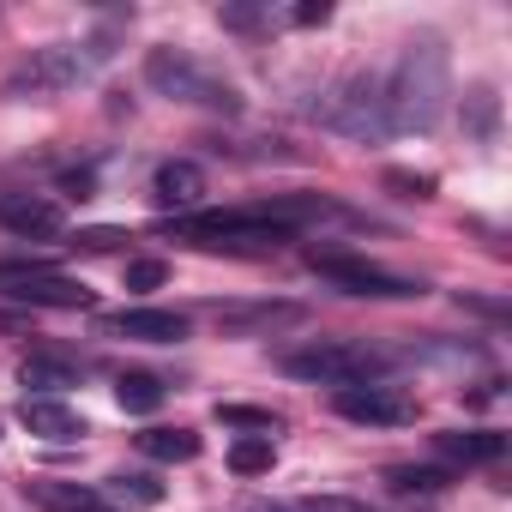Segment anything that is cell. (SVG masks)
Wrapping results in <instances>:
<instances>
[{"instance_id":"25","label":"cell","mask_w":512,"mask_h":512,"mask_svg":"<svg viewBox=\"0 0 512 512\" xmlns=\"http://www.w3.org/2000/svg\"><path fill=\"white\" fill-rule=\"evenodd\" d=\"M386 187L404 193V199H428L434 193V175H410V169H386Z\"/></svg>"},{"instance_id":"23","label":"cell","mask_w":512,"mask_h":512,"mask_svg":"<svg viewBox=\"0 0 512 512\" xmlns=\"http://www.w3.org/2000/svg\"><path fill=\"white\" fill-rule=\"evenodd\" d=\"M169 266L163 260H127V290H163Z\"/></svg>"},{"instance_id":"21","label":"cell","mask_w":512,"mask_h":512,"mask_svg":"<svg viewBox=\"0 0 512 512\" xmlns=\"http://www.w3.org/2000/svg\"><path fill=\"white\" fill-rule=\"evenodd\" d=\"M115 488H121L127 500H139V506H157V500H163V482H157V476H145V470H127V476H115Z\"/></svg>"},{"instance_id":"17","label":"cell","mask_w":512,"mask_h":512,"mask_svg":"<svg viewBox=\"0 0 512 512\" xmlns=\"http://www.w3.org/2000/svg\"><path fill=\"white\" fill-rule=\"evenodd\" d=\"M272 458H278V446H272L266 434H241V440L229 446V470H235V476H260V470H272Z\"/></svg>"},{"instance_id":"9","label":"cell","mask_w":512,"mask_h":512,"mask_svg":"<svg viewBox=\"0 0 512 512\" xmlns=\"http://www.w3.org/2000/svg\"><path fill=\"white\" fill-rule=\"evenodd\" d=\"M97 332L133 338V344H181L193 326H187V314H169V308H121V314H97Z\"/></svg>"},{"instance_id":"14","label":"cell","mask_w":512,"mask_h":512,"mask_svg":"<svg viewBox=\"0 0 512 512\" xmlns=\"http://www.w3.org/2000/svg\"><path fill=\"white\" fill-rule=\"evenodd\" d=\"M434 446L452 464H494V458H506V434H494V428H446V434H434Z\"/></svg>"},{"instance_id":"12","label":"cell","mask_w":512,"mask_h":512,"mask_svg":"<svg viewBox=\"0 0 512 512\" xmlns=\"http://www.w3.org/2000/svg\"><path fill=\"white\" fill-rule=\"evenodd\" d=\"M151 199H157L163 211H175V217L199 211V199H205V169H199V163H187V157L157 163V175H151Z\"/></svg>"},{"instance_id":"28","label":"cell","mask_w":512,"mask_h":512,"mask_svg":"<svg viewBox=\"0 0 512 512\" xmlns=\"http://www.w3.org/2000/svg\"><path fill=\"white\" fill-rule=\"evenodd\" d=\"M290 19H296V25H326V19H332V7H326V0H308V7H296Z\"/></svg>"},{"instance_id":"6","label":"cell","mask_w":512,"mask_h":512,"mask_svg":"<svg viewBox=\"0 0 512 512\" xmlns=\"http://www.w3.org/2000/svg\"><path fill=\"white\" fill-rule=\"evenodd\" d=\"M308 266H314V278H326L338 296H362V302H410V296H422L416 278L386 272V266H374V260H356V253H326V247H314Z\"/></svg>"},{"instance_id":"26","label":"cell","mask_w":512,"mask_h":512,"mask_svg":"<svg viewBox=\"0 0 512 512\" xmlns=\"http://www.w3.org/2000/svg\"><path fill=\"white\" fill-rule=\"evenodd\" d=\"M127 241V229H109V223H97V229H79L73 235V247H85V253H109V247H121Z\"/></svg>"},{"instance_id":"3","label":"cell","mask_w":512,"mask_h":512,"mask_svg":"<svg viewBox=\"0 0 512 512\" xmlns=\"http://www.w3.org/2000/svg\"><path fill=\"white\" fill-rule=\"evenodd\" d=\"M392 368V356L368 338H314L308 350H290L284 356V374L290 380H308V386H368Z\"/></svg>"},{"instance_id":"20","label":"cell","mask_w":512,"mask_h":512,"mask_svg":"<svg viewBox=\"0 0 512 512\" xmlns=\"http://www.w3.org/2000/svg\"><path fill=\"white\" fill-rule=\"evenodd\" d=\"M217 422H223V428H247V434H266V440L284 428L272 410H253V404H217Z\"/></svg>"},{"instance_id":"10","label":"cell","mask_w":512,"mask_h":512,"mask_svg":"<svg viewBox=\"0 0 512 512\" xmlns=\"http://www.w3.org/2000/svg\"><path fill=\"white\" fill-rule=\"evenodd\" d=\"M79 380H85V362H79L73 350H31V356L19 362L25 398H61V392L79 386Z\"/></svg>"},{"instance_id":"18","label":"cell","mask_w":512,"mask_h":512,"mask_svg":"<svg viewBox=\"0 0 512 512\" xmlns=\"http://www.w3.org/2000/svg\"><path fill=\"white\" fill-rule=\"evenodd\" d=\"M386 482H392L398 494H440V488L452 482V470H434V464H392Z\"/></svg>"},{"instance_id":"2","label":"cell","mask_w":512,"mask_h":512,"mask_svg":"<svg viewBox=\"0 0 512 512\" xmlns=\"http://www.w3.org/2000/svg\"><path fill=\"white\" fill-rule=\"evenodd\" d=\"M380 97H386L392 133H428L440 121V97H446V55L434 43H410L398 55V67L380 73Z\"/></svg>"},{"instance_id":"16","label":"cell","mask_w":512,"mask_h":512,"mask_svg":"<svg viewBox=\"0 0 512 512\" xmlns=\"http://www.w3.org/2000/svg\"><path fill=\"white\" fill-rule=\"evenodd\" d=\"M115 398H121L127 416H151V410L163 404V380H157V374H121V380H115Z\"/></svg>"},{"instance_id":"29","label":"cell","mask_w":512,"mask_h":512,"mask_svg":"<svg viewBox=\"0 0 512 512\" xmlns=\"http://www.w3.org/2000/svg\"><path fill=\"white\" fill-rule=\"evenodd\" d=\"M97 512H115V506H97Z\"/></svg>"},{"instance_id":"15","label":"cell","mask_w":512,"mask_h":512,"mask_svg":"<svg viewBox=\"0 0 512 512\" xmlns=\"http://www.w3.org/2000/svg\"><path fill=\"white\" fill-rule=\"evenodd\" d=\"M139 452L145 458H163V464H187V458H199V434L193 428H145L139 434Z\"/></svg>"},{"instance_id":"7","label":"cell","mask_w":512,"mask_h":512,"mask_svg":"<svg viewBox=\"0 0 512 512\" xmlns=\"http://www.w3.org/2000/svg\"><path fill=\"white\" fill-rule=\"evenodd\" d=\"M0 296L19 302L25 314L31 308H97V290L43 266V260H0Z\"/></svg>"},{"instance_id":"5","label":"cell","mask_w":512,"mask_h":512,"mask_svg":"<svg viewBox=\"0 0 512 512\" xmlns=\"http://www.w3.org/2000/svg\"><path fill=\"white\" fill-rule=\"evenodd\" d=\"M103 61H109V55H103L97 43H49V49H37L31 61H19V67L7 73V97H37V103H49V97L73 91V85H85Z\"/></svg>"},{"instance_id":"4","label":"cell","mask_w":512,"mask_h":512,"mask_svg":"<svg viewBox=\"0 0 512 512\" xmlns=\"http://www.w3.org/2000/svg\"><path fill=\"white\" fill-rule=\"evenodd\" d=\"M145 85L157 97H169V103H193V109H217V115L241 109L235 85L217 67H205L199 55H187V49H151L145 55Z\"/></svg>"},{"instance_id":"8","label":"cell","mask_w":512,"mask_h":512,"mask_svg":"<svg viewBox=\"0 0 512 512\" xmlns=\"http://www.w3.org/2000/svg\"><path fill=\"white\" fill-rule=\"evenodd\" d=\"M332 410L344 416V422H362V428H404V422H416V392H404V386H386V380H368V386H344V392H332Z\"/></svg>"},{"instance_id":"27","label":"cell","mask_w":512,"mask_h":512,"mask_svg":"<svg viewBox=\"0 0 512 512\" xmlns=\"http://www.w3.org/2000/svg\"><path fill=\"white\" fill-rule=\"evenodd\" d=\"M31 332V314L25 308H0V338H25Z\"/></svg>"},{"instance_id":"30","label":"cell","mask_w":512,"mask_h":512,"mask_svg":"<svg viewBox=\"0 0 512 512\" xmlns=\"http://www.w3.org/2000/svg\"><path fill=\"white\" fill-rule=\"evenodd\" d=\"M266 512H278V506H266Z\"/></svg>"},{"instance_id":"1","label":"cell","mask_w":512,"mask_h":512,"mask_svg":"<svg viewBox=\"0 0 512 512\" xmlns=\"http://www.w3.org/2000/svg\"><path fill=\"white\" fill-rule=\"evenodd\" d=\"M332 205L320 193H284V199H253L235 211H187V217H163V235L211 247V253H266L296 241L308 223H320Z\"/></svg>"},{"instance_id":"11","label":"cell","mask_w":512,"mask_h":512,"mask_svg":"<svg viewBox=\"0 0 512 512\" xmlns=\"http://www.w3.org/2000/svg\"><path fill=\"white\" fill-rule=\"evenodd\" d=\"M0 229H13L25 241H49L67 229V211L43 193H0Z\"/></svg>"},{"instance_id":"22","label":"cell","mask_w":512,"mask_h":512,"mask_svg":"<svg viewBox=\"0 0 512 512\" xmlns=\"http://www.w3.org/2000/svg\"><path fill=\"white\" fill-rule=\"evenodd\" d=\"M464 109H470V127H476V133H494V115H500V97H494V91H470Z\"/></svg>"},{"instance_id":"19","label":"cell","mask_w":512,"mask_h":512,"mask_svg":"<svg viewBox=\"0 0 512 512\" xmlns=\"http://www.w3.org/2000/svg\"><path fill=\"white\" fill-rule=\"evenodd\" d=\"M31 494H37L43 506H55V512H97V506H103L91 488H67V482H31Z\"/></svg>"},{"instance_id":"13","label":"cell","mask_w":512,"mask_h":512,"mask_svg":"<svg viewBox=\"0 0 512 512\" xmlns=\"http://www.w3.org/2000/svg\"><path fill=\"white\" fill-rule=\"evenodd\" d=\"M19 422H25L37 440H49V446L85 440V416H79L73 404H61V398H25V404H19Z\"/></svg>"},{"instance_id":"24","label":"cell","mask_w":512,"mask_h":512,"mask_svg":"<svg viewBox=\"0 0 512 512\" xmlns=\"http://www.w3.org/2000/svg\"><path fill=\"white\" fill-rule=\"evenodd\" d=\"M302 512H380V506H368V500H356V494H308Z\"/></svg>"}]
</instances>
